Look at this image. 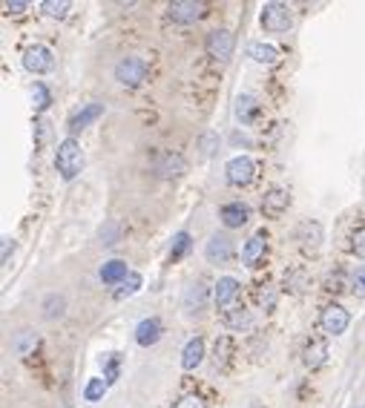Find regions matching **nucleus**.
Here are the masks:
<instances>
[{"label":"nucleus","instance_id":"nucleus-1","mask_svg":"<svg viewBox=\"0 0 365 408\" xmlns=\"http://www.w3.org/2000/svg\"><path fill=\"white\" fill-rule=\"evenodd\" d=\"M55 170L61 173L64 181H72L81 170H84V150H81V144L78 138H64L58 144V150H55Z\"/></svg>","mask_w":365,"mask_h":408},{"label":"nucleus","instance_id":"nucleus-2","mask_svg":"<svg viewBox=\"0 0 365 408\" xmlns=\"http://www.w3.org/2000/svg\"><path fill=\"white\" fill-rule=\"evenodd\" d=\"M147 75H150V66L138 55H127L115 63V81L127 89H138L144 81H147Z\"/></svg>","mask_w":365,"mask_h":408},{"label":"nucleus","instance_id":"nucleus-3","mask_svg":"<svg viewBox=\"0 0 365 408\" xmlns=\"http://www.w3.org/2000/svg\"><path fill=\"white\" fill-rule=\"evenodd\" d=\"M259 23L265 32H288L290 27H294V9L285 6V3H276V0H271V3L262 6V15H259Z\"/></svg>","mask_w":365,"mask_h":408},{"label":"nucleus","instance_id":"nucleus-4","mask_svg":"<svg viewBox=\"0 0 365 408\" xmlns=\"http://www.w3.org/2000/svg\"><path fill=\"white\" fill-rule=\"evenodd\" d=\"M210 305V287L204 279H193L187 282L184 287V294H181V310H184V317H202L204 310Z\"/></svg>","mask_w":365,"mask_h":408},{"label":"nucleus","instance_id":"nucleus-5","mask_svg":"<svg viewBox=\"0 0 365 408\" xmlns=\"http://www.w3.org/2000/svg\"><path fill=\"white\" fill-rule=\"evenodd\" d=\"M225 179L230 187H248L256 179V161L251 156H233L225 164Z\"/></svg>","mask_w":365,"mask_h":408},{"label":"nucleus","instance_id":"nucleus-6","mask_svg":"<svg viewBox=\"0 0 365 408\" xmlns=\"http://www.w3.org/2000/svg\"><path fill=\"white\" fill-rule=\"evenodd\" d=\"M23 66H27L32 75H46V72L55 69V55H52L50 46L32 43V46L23 50Z\"/></svg>","mask_w":365,"mask_h":408},{"label":"nucleus","instance_id":"nucleus-7","mask_svg":"<svg viewBox=\"0 0 365 408\" xmlns=\"http://www.w3.org/2000/svg\"><path fill=\"white\" fill-rule=\"evenodd\" d=\"M297 242H299V250L305 256H316L322 250V242H325V230L320 222L313 219H305L299 227H297Z\"/></svg>","mask_w":365,"mask_h":408},{"label":"nucleus","instance_id":"nucleus-8","mask_svg":"<svg viewBox=\"0 0 365 408\" xmlns=\"http://www.w3.org/2000/svg\"><path fill=\"white\" fill-rule=\"evenodd\" d=\"M348 325H351V314H348L343 305L331 302V305L322 308V314H320V328L328 333V337H339V333H345Z\"/></svg>","mask_w":365,"mask_h":408},{"label":"nucleus","instance_id":"nucleus-9","mask_svg":"<svg viewBox=\"0 0 365 408\" xmlns=\"http://www.w3.org/2000/svg\"><path fill=\"white\" fill-rule=\"evenodd\" d=\"M233 253H236V245L228 233H213L204 245V259L210 262V265H228V262L233 259Z\"/></svg>","mask_w":365,"mask_h":408},{"label":"nucleus","instance_id":"nucleus-10","mask_svg":"<svg viewBox=\"0 0 365 408\" xmlns=\"http://www.w3.org/2000/svg\"><path fill=\"white\" fill-rule=\"evenodd\" d=\"M204 46H207V55H210V58H216V61H222V63H225V61L233 58L236 35H233L230 29H213V32L207 35Z\"/></svg>","mask_w":365,"mask_h":408},{"label":"nucleus","instance_id":"nucleus-11","mask_svg":"<svg viewBox=\"0 0 365 408\" xmlns=\"http://www.w3.org/2000/svg\"><path fill=\"white\" fill-rule=\"evenodd\" d=\"M153 173L158 179H181L187 173V161H184L181 153H173V150L158 153L156 161H153Z\"/></svg>","mask_w":365,"mask_h":408},{"label":"nucleus","instance_id":"nucleus-12","mask_svg":"<svg viewBox=\"0 0 365 408\" xmlns=\"http://www.w3.org/2000/svg\"><path fill=\"white\" fill-rule=\"evenodd\" d=\"M207 15V6L202 0H176V3L167 6V17L176 23H196Z\"/></svg>","mask_w":365,"mask_h":408},{"label":"nucleus","instance_id":"nucleus-13","mask_svg":"<svg viewBox=\"0 0 365 408\" xmlns=\"http://www.w3.org/2000/svg\"><path fill=\"white\" fill-rule=\"evenodd\" d=\"M233 115H236V121H239L241 127H251V124L256 121V118L262 115V104H259V98H256V95H251V92L239 95L236 104H233Z\"/></svg>","mask_w":365,"mask_h":408},{"label":"nucleus","instance_id":"nucleus-14","mask_svg":"<svg viewBox=\"0 0 365 408\" xmlns=\"http://www.w3.org/2000/svg\"><path fill=\"white\" fill-rule=\"evenodd\" d=\"M218 219H222V225H225L228 230H236V227H241V225H248L251 207H248L245 202H228V204H222V210H218Z\"/></svg>","mask_w":365,"mask_h":408},{"label":"nucleus","instance_id":"nucleus-15","mask_svg":"<svg viewBox=\"0 0 365 408\" xmlns=\"http://www.w3.org/2000/svg\"><path fill=\"white\" fill-rule=\"evenodd\" d=\"M288 204H290V196H288V190H282V187H271L262 196V213L267 216V219H279V216L288 210Z\"/></svg>","mask_w":365,"mask_h":408},{"label":"nucleus","instance_id":"nucleus-16","mask_svg":"<svg viewBox=\"0 0 365 408\" xmlns=\"http://www.w3.org/2000/svg\"><path fill=\"white\" fill-rule=\"evenodd\" d=\"M239 279H233V276H222L216 285H213V302H216V308H233V302H236V296H239Z\"/></svg>","mask_w":365,"mask_h":408},{"label":"nucleus","instance_id":"nucleus-17","mask_svg":"<svg viewBox=\"0 0 365 408\" xmlns=\"http://www.w3.org/2000/svg\"><path fill=\"white\" fill-rule=\"evenodd\" d=\"M265 253H267V236H265V230H259V233H253L248 239L245 248H241V262H245L248 268H259V262L265 259Z\"/></svg>","mask_w":365,"mask_h":408},{"label":"nucleus","instance_id":"nucleus-18","mask_svg":"<svg viewBox=\"0 0 365 408\" xmlns=\"http://www.w3.org/2000/svg\"><path fill=\"white\" fill-rule=\"evenodd\" d=\"M161 333H164V328H161V319L158 317H144L135 325V342L141 348H150V345H156L161 340Z\"/></svg>","mask_w":365,"mask_h":408},{"label":"nucleus","instance_id":"nucleus-19","mask_svg":"<svg viewBox=\"0 0 365 408\" xmlns=\"http://www.w3.org/2000/svg\"><path fill=\"white\" fill-rule=\"evenodd\" d=\"M104 115V104H87L84 109H78L75 115L69 118V133H72V138H75V133H81L84 127H89L92 121H98V118Z\"/></svg>","mask_w":365,"mask_h":408},{"label":"nucleus","instance_id":"nucleus-20","mask_svg":"<svg viewBox=\"0 0 365 408\" xmlns=\"http://www.w3.org/2000/svg\"><path fill=\"white\" fill-rule=\"evenodd\" d=\"M248 55H251L256 63H262V66H276V63L282 61L279 46L265 43V40H253V43L248 46Z\"/></svg>","mask_w":365,"mask_h":408},{"label":"nucleus","instance_id":"nucleus-21","mask_svg":"<svg viewBox=\"0 0 365 408\" xmlns=\"http://www.w3.org/2000/svg\"><path fill=\"white\" fill-rule=\"evenodd\" d=\"M202 363H204V340L202 337H193L181 348V368L184 371H196Z\"/></svg>","mask_w":365,"mask_h":408},{"label":"nucleus","instance_id":"nucleus-22","mask_svg":"<svg viewBox=\"0 0 365 408\" xmlns=\"http://www.w3.org/2000/svg\"><path fill=\"white\" fill-rule=\"evenodd\" d=\"M222 322L230 331H248L253 325V317H251V310L245 305H233V308H228L222 314Z\"/></svg>","mask_w":365,"mask_h":408},{"label":"nucleus","instance_id":"nucleus-23","mask_svg":"<svg viewBox=\"0 0 365 408\" xmlns=\"http://www.w3.org/2000/svg\"><path fill=\"white\" fill-rule=\"evenodd\" d=\"M98 276H101V282L104 285H121L127 276H130V268H127V262H121V259H110V262H104L101 265V271H98Z\"/></svg>","mask_w":365,"mask_h":408},{"label":"nucleus","instance_id":"nucleus-24","mask_svg":"<svg viewBox=\"0 0 365 408\" xmlns=\"http://www.w3.org/2000/svg\"><path fill=\"white\" fill-rule=\"evenodd\" d=\"M302 356H305V365H308L311 371H316V368H322V365L328 363V345H325L322 340H308Z\"/></svg>","mask_w":365,"mask_h":408},{"label":"nucleus","instance_id":"nucleus-25","mask_svg":"<svg viewBox=\"0 0 365 408\" xmlns=\"http://www.w3.org/2000/svg\"><path fill=\"white\" fill-rule=\"evenodd\" d=\"M285 287H288L290 294H305L308 287H311V273H308L302 265L290 268V271L285 273Z\"/></svg>","mask_w":365,"mask_h":408},{"label":"nucleus","instance_id":"nucleus-26","mask_svg":"<svg viewBox=\"0 0 365 408\" xmlns=\"http://www.w3.org/2000/svg\"><path fill=\"white\" fill-rule=\"evenodd\" d=\"M38 348V333L35 331H17L15 333V340H12V351L17 354V356H29L32 351Z\"/></svg>","mask_w":365,"mask_h":408},{"label":"nucleus","instance_id":"nucleus-27","mask_svg":"<svg viewBox=\"0 0 365 408\" xmlns=\"http://www.w3.org/2000/svg\"><path fill=\"white\" fill-rule=\"evenodd\" d=\"M107 391H110V382L104 377H89L87 386H84V400L87 402H98V400H104Z\"/></svg>","mask_w":365,"mask_h":408},{"label":"nucleus","instance_id":"nucleus-28","mask_svg":"<svg viewBox=\"0 0 365 408\" xmlns=\"http://www.w3.org/2000/svg\"><path fill=\"white\" fill-rule=\"evenodd\" d=\"M43 317L46 319H61L64 317V310H66V296L64 294H50L43 299Z\"/></svg>","mask_w":365,"mask_h":408},{"label":"nucleus","instance_id":"nucleus-29","mask_svg":"<svg viewBox=\"0 0 365 408\" xmlns=\"http://www.w3.org/2000/svg\"><path fill=\"white\" fill-rule=\"evenodd\" d=\"M141 285H144V279H141V273H135V271H130V276L118 285V291H115V299H127V296H135L138 291H141Z\"/></svg>","mask_w":365,"mask_h":408},{"label":"nucleus","instance_id":"nucleus-30","mask_svg":"<svg viewBox=\"0 0 365 408\" xmlns=\"http://www.w3.org/2000/svg\"><path fill=\"white\" fill-rule=\"evenodd\" d=\"M69 9H72L69 0H43V3H40V12H43V15L58 17V20H64V17L69 15Z\"/></svg>","mask_w":365,"mask_h":408},{"label":"nucleus","instance_id":"nucleus-31","mask_svg":"<svg viewBox=\"0 0 365 408\" xmlns=\"http://www.w3.org/2000/svg\"><path fill=\"white\" fill-rule=\"evenodd\" d=\"M190 248H193L190 233H187V230H179V233L173 236V245H170V259H181Z\"/></svg>","mask_w":365,"mask_h":408},{"label":"nucleus","instance_id":"nucleus-32","mask_svg":"<svg viewBox=\"0 0 365 408\" xmlns=\"http://www.w3.org/2000/svg\"><path fill=\"white\" fill-rule=\"evenodd\" d=\"M32 104H35V109H38V112L50 109V104H52V95H50V89H46L40 81L32 86Z\"/></svg>","mask_w":365,"mask_h":408},{"label":"nucleus","instance_id":"nucleus-33","mask_svg":"<svg viewBox=\"0 0 365 408\" xmlns=\"http://www.w3.org/2000/svg\"><path fill=\"white\" fill-rule=\"evenodd\" d=\"M199 150H202V158H210L216 150H218V133L207 130L199 135Z\"/></svg>","mask_w":365,"mask_h":408},{"label":"nucleus","instance_id":"nucleus-34","mask_svg":"<svg viewBox=\"0 0 365 408\" xmlns=\"http://www.w3.org/2000/svg\"><path fill=\"white\" fill-rule=\"evenodd\" d=\"M345 287H351V282H345V273H343V271L331 273L328 282H325V291H328V294H343Z\"/></svg>","mask_w":365,"mask_h":408},{"label":"nucleus","instance_id":"nucleus-35","mask_svg":"<svg viewBox=\"0 0 365 408\" xmlns=\"http://www.w3.org/2000/svg\"><path fill=\"white\" fill-rule=\"evenodd\" d=\"M348 282H351V291H354V296L365 299V268H357V271L348 276Z\"/></svg>","mask_w":365,"mask_h":408},{"label":"nucleus","instance_id":"nucleus-36","mask_svg":"<svg viewBox=\"0 0 365 408\" xmlns=\"http://www.w3.org/2000/svg\"><path fill=\"white\" fill-rule=\"evenodd\" d=\"M259 305L267 310V314H271V310L276 308V291L271 285H262V291H259Z\"/></svg>","mask_w":365,"mask_h":408},{"label":"nucleus","instance_id":"nucleus-37","mask_svg":"<svg viewBox=\"0 0 365 408\" xmlns=\"http://www.w3.org/2000/svg\"><path fill=\"white\" fill-rule=\"evenodd\" d=\"M104 379L110 382V386L118 379V354H107L104 356Z\"/></svg>","mask_w":365,"mask_h":408},{"label":"nucleus","instance_id":"nucleus-38","mask_svg":"<svg viewBox=\"0 0 365 408\" xmlns=\"http://www.w3.org/2000/svg\"><path fill=\"white\" fill-rule=\"evenodd\" d=\"M351 253L357 259H365V227H359L354 236H351Z\"/></svg>","mask_w":365,"mask_h":408},{"label":"nucleus","instance_id":"nucleus-39","mask_svg":"<svg viewBox=\"0 0 365 408\" xmlns=\"http://www.w3.org/2000/svg\"><path fill=\"white\" fill-rule=\"evenodd\" d=\"M173 408H207V402L196 394H184L179 402H173Z\"/></svg>","mask_w":365,"mask_h":408},{"label":"nucleus","instance_id":"nucleus-40","mask_svg":"<svg viewBox=\"0 0 365 408\" xmlns=\"http://www.w3.org/2000/svg\"><path fill=\"white\" fill-rule=\"evenodd\" d=\"M228 348H230V342L222 337V340H216V368L218 365H225V359H228Z\"/></svg>","mask_w":365,"mask_h":408},{"label":"nucleus","instance_id":"nucleus-41","mask_svg":"<svg viewBox=\"0 0 365 408\" xmlns=\"http://www.w3.org/2000/svg\"><path fill=\"white\" fill-rule=\"evenodd\" d=\"M115 242H118V227H115V225H107V227L101 230V245L110 248V245H115Z\"/></svg>","mask_w":365,"mask_h":408},{"label":"nucleus","instance_id":"nucleus-42","mask_svg":"<svg viewBox=\"0 0 365 408\" xmlns=\"http://www.w3.org/2000/svg\"><path fill=\"white\" fill-rule=\"evenodd\" d=\"M3 9H6V15H23V12L29 9V3H23V0H9Z\"/></svg>","mask_w":365,"mask_h":408},{"label":"nucleus","instance_id":"nucleus-43","mask_svg":"<svg viewBox=\"0 0 365 408\" xmlns=\"http://www.w3.org/2000/svg\"><path fill=\"white\" fill-rule=\"evenodd\" d=\"M35 130H38V144H43V141H46V135H50V124H46L43 118H40V121L35 124Z\"/></svg>","mask_w":365,"mask_h":408},{"label":"nucleus","instance_id":"nucleus-44","mask_svg":"<svg viewBox=\"0 0 365 408\" xmlns=\"http://www.w3.org/2000/svg\"><path fill=\"white\" fill-rule=\"evenodd\" d=\"M15 250V239H3V265L9 262V253Z\"/></svg>","mask_w":365,"mask_h":408}]
</instances>
